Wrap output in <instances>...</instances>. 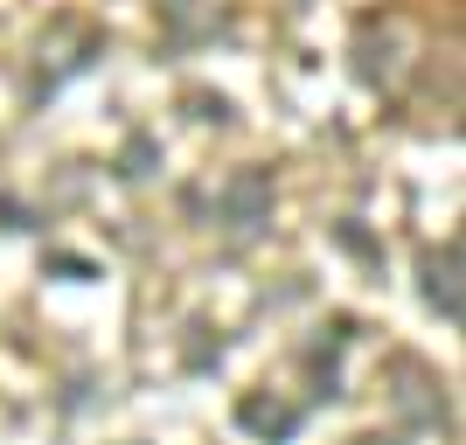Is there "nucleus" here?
I'll return each mask as SVG.
<instances>
[{"label": "nucleus", "instance_id": "obj_1", "mask_svg": "<svg viewBox=\"0 0 466 445\" xmlns=\"http://www.w3.org/2000/svg\"><path fill=\"white\" fill-rule=\"evenodd\" d=\"M265 216H272V175H265V167L230 175V188H223V223H230V230H258Z\"/></svg>", "mask_w": 466, "mask_h": 445}, {"label": "nucleus", "instance_id": "obj_2", "mask_svg": "<svg viewBox=\"0 0 466 445\" xmlns=\"http://www.w3.org/2000/svg\"><path fill=\"white\" fill-rule=\"evenodd\" d=\"M425 299L439 307V320H452L460 328V244H439V251L425 258Z\"/></svg>", "mask_w": 466, "mask_h": 445}, {"label": "nucleus", "instance_id": "obj_3", "mask_svg": "<svg viewBox=\"0 0 466 445\" xmlns=\"http://www.w3.org/2000/svg\"><path fill=\"white\" fill-rule=\"evenodd\" d=\"M237 418H244V431H265V439H292V425H299L292 404H265V397H244Z\"/></svg>", "mask_w": 466, "mask_h": 445}]
</instances>
